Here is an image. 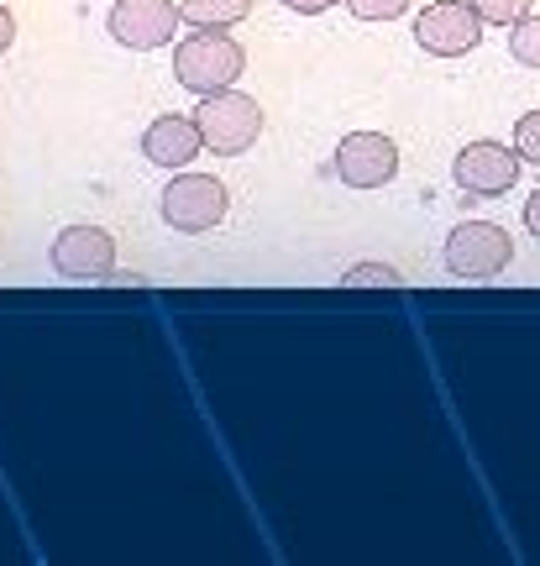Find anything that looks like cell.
Listing matches in <instances>:
<instances>
[{"mask_svg":"<svg viewBox=\"0 0 540 566\" xmlns=\"http://www.w3.org/2000/svg\"><path fill=\"white\" fill-rule=\"evenodd\" d=\"M341 283H383V289H394V283H404V279L394 263H352L341 273Z\"/></svg>","mask_w":540,"mask_h":566,"instance_id":"obj_16","label":"cell"},{"mask_svg":"<svg viewBox=\"0 0 540 566\" xmlns=\"http://www.w3.org/2000/svg\"><path fill=\"white\" fill-rule=\"evenodd\" d=\"M11 42H17V21H11V11L0 6V53H6Z\"/></svg>","mask_w":540,"mask_h":566,"instance_id":"obj_19","label":"cell"},{"mask_svg":"<svg viewBox=\"0 0 540 566\" xmlns=\"http://www.w3.org/2000/svg\"><path fill=\"white\" fill-rule=\"evenodd\" d=\"M195 122H200V137L216 158H241L262 137V105L231 84V90H216V95H200Z\"/></svg>","mask_w":540,"mask_h":566,"instance_id":"obj_2","label":"cell"},{"mask_svg":"<svg viewBox=\"0 0 540 566\" xmlns=\"http://www.w3.org/2000/svg\"><path fill=\"white\" fill-rule=\"evenodd\" d=\"M536 0H472V11L482 17V27H515V21L530 17Z\"/></svg>","mask_w":540,"mask_h":566,"instance_id":"obj_13","label":"cell"},{"mask_svg":"<svg viewBox=\"0 0 540 566\" xmlns=\"http://www.w3.org/2000/svg\"><path fill=\"white\" fill-rule=\"evenodd\" d=\"M226 210H231V195H226V184L210 179V174H184L168 184L158 195V216L174 231H184V237H205V231H216L220 221H226Z\"/></svg>","mask_w":540,"mask_h":566,"instance_id":"obj_3","label":"cell"},{"mask_svg":"<svg viewBox=\"0 0 540 566\" xmlns=\"http://www.w3.org/2000/svg\"><path fill=\"white\" fill-rule=\"evenodd\" d=\"M415 42L430 59H461L482 42V17L472 11V0H430L415 17Z\"/></svg>","mask_w":540,"mask_h":566,"instance_id":"obj_6","label":"cell"},{"mask_svg":"<svg viewBox=\"0 0 540 566\" xmlns=\"http://www.w3.org/2000/svg\"><path fill=\"white\" fill-rule=\"evenodd\" d=\"M509 59L525 63V69H540V17L536 11L509 27Z\"/></svg>","mask_w":540,"mask_h":566,"instance_id":"obj_12","label":"cell"},{"mask_svg":"<svg viewBox=\"0 0 540 566\" xmlns=\"http://www.w3.org/2000/svg\"><path fill=\"white\" fill-rule=\"evenodd\" d=\"M520 153L515 147H503V142H467L457 158H451V179L467 200H499L509 195L515 184H520Z\"/></svg>","mask_w":540,"mask_h":566,"instance_id":"obj_5","label":"cell"},{"mask_svg":"<svg viewBox=\"0 0 540 566\" xmlns=\"http://www.w3.org/2000/svg\"><path fill=\"white\" fill-rule=\"evenodd\" d=\"M289 11H300V17H321V11H331V6H341V0H283Z\"/></svg>","mask_w":540,"mask_h":566,"instance_id":"obj_17","label":"cell"},{"mask_svg":"<svg viewBox=\"0 0 540 566\" xmlns=\"http://www.w3.org/2000/svg\"><path fill=\"white\" fill-rule=\"evenodd\" d=\"M515 153L540 168V111H525L520 122H515Z\"/></svg>","mask_w":540,"mask_h":566,"instance_id":"obj_14","label":"cell"},{"mask_svg":"<svg viewBox=\"0 0 540 566\" xmlns=\"http://www.w3.org/2000/svg\"><path fill=\"white\" fill-rule=\"evenodd\" d=\"M346 11L357 21H399L409 11V0H346Z\"/></svg>","mask_w":540,"mask_h":566,"instance_id":"obj_15","label":"cell"},{"mask_svg":"<svg viewBox=\"0 0 540 566\" xmlns=\"http://www.w3.org/2000/svg\"><path fill=\"white\" fill-rule=\"evenodd\" d=\"M525 231H530V237L540 242V189L530 195V200H525Z\"/></svg>","mask_w":540,"mask_h":566,"instance_id":"obj_18","label":"cell"},{"mask_svg":"<svg viewBox=\"0 0 540 566\" xmlns=\"http://www.w3.org/2000/svg\"><path fill=\"white\" fill-rule=\"evenodd\" d=\"M200 122H195V111L189 116H158V122L142 132V158L147 163H158V168H168V174H179V168H189V163L200 158Z\"/></svg>","mask_w":540,"mask_h":566,"instance_id":"obj_10","label":"cell"},{"mask_svg":"<svg viewBox=\"0 0 540 566\" xmlns=\"http://www.w3.org/2000/svg\"><path fill=\"white\" fill-rule=\"evenodd\" d=\"M247 74V53L226 27H195L189 38L174 48V80L195 95H216Z\"/></svg>","mask_w":540,"mask_h":566,"instance_id":"obj_1","label":"cell"},{"mask_svg":"<svg viewBox=\"0 0 540 566\" xmlns=\"http://www.w3.org/2000/svg\"><path fill=\"white\" fill-rule=\"evenodd\" d=\"M399 174V142L383 132H346L336 142V179L346 189H383Z\"/></svg>","mask_w":540,"mask_h":566,"instance_id":"obj_8","label":"cell"},{"mask_svg":"<svg viewBox=\"0 0 540 566\" xmlns=\"http://www.w3.org/2000/svg\"><path fill=\"white\" fill-rule=\"evenodd\" d=\"M515 263V242H509V231L494 221H461L451 226V237H446V273L451 279H499L509 273Z\"/></svg>","mask_w":540,"mask_h":566,"instance_id":"obj_4","label":"cell"},{"mask_svg":"<svg viewBox=\"0 0 540 566\" xmlns=\"http://www.w3.org/2000/svg\"><path fill=\"white\" fill-rule=\"evenodd\" d=\"M48 258H53V273H63V279H111L116 273V237L101 226H63Z\"/></svg>","mask_w":540,"mask_h":566,"instance_id":"obj_9","label":"cell"},{"mask_svg":"<svg viewBox=\"0 0 540 566\" xmlns=\"http://www.w3.org/2000/svg\"><path fill=\"white\" fill-rule=\"evenodd\" d=\"M184 27V11L174 0H116L105 11V32L132 48V53H153L163 42H174V32Z\"/></svg>","mask_w":540,"mask_h":566,"instance_id":"obj_7","label":"cell"},{"mask_svg":"<svg viewBox=\"0 0 540 566\" xmlns=\"http://www.w3.org/2000/svg\"><path fill=\"white\" fill-rule=\"evenodd\" d=\"M184 27H237L252 17V0H184Z\"/></svg>","mask_w":540,"mask_h":566,"instance_id":"obj_11","label":"cell"}]
</instances>
